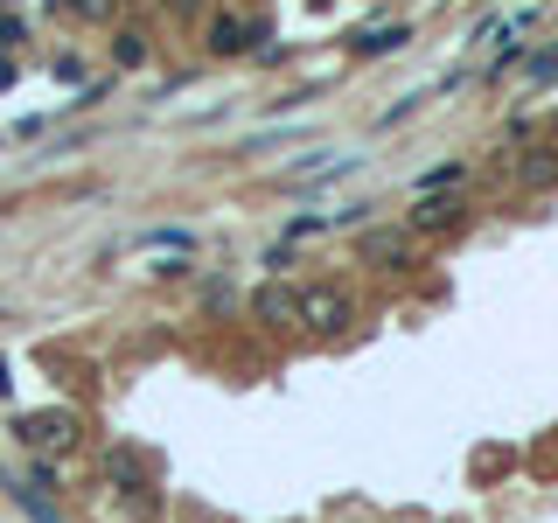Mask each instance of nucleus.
Here are the masks:
<instances>
[{
	"mask_svg": "<svg viewBox=\"0 0 558 523\" xmlns=\"http://www.w3.org/2000/svg\"><path fill=\"white\" fill-rule=\"evenodd\" d=\"M57 8L70 14V22H112V8H119V0H57Z\"/></svg>",
	"mask_w": 558,
	"mask_h": 523,
	"instance_id": "1a4fd4ad",
	"label": "nucleus"
},
{
	"mask_svg": "<svg viewBox=\"0 0 558 523\" xmlns=\"http://www.w3.org/2000/svg\"><path fill=\"white\" fill-rule=\"evenodd\" d=\"M112 63L119 70H140V63H147V35H140V28H119L112 35Z\"/></svg>",
	"mask_w": 558,
	"mask_h": 523,
	"instance_id": "6e6552de",
	"label": "nucleus"
},
{
	"mask_svg": "<svg viewBox=\"0 0 558 523\" xmlns=\"http://www.w3.org/2000/svg\"><path fill=\"white\" fill-rule=\"evenodd\" d=\"M14 42H28V28L14 22V14H0V49H14Z\"/></svg>",
	"mask_w": 558,
	"mask_h": 523,
	"instance_id": "4468645a",
	"label": "nucleus"
},
{
	"mask_svg": "<svg viewBox=\"0 0 558 523\" xmlns=\"http://www.w3.org/2000/svg\"><path fill=\"white\" fill-rule=\"evenodd\" d=\"M349 321H356V301H349V287H336V279H322V287H307V293H301V328L342 336Z\"/></svg>",
	"mask_w": 558,
	"mask_h": 523,
	"instance_id": "f257e3e1",
	"label": "nucleus"
},
{
	"mask_svg": "<svg viewBox=\"0 0 558 523\" xmlns=\"http://www.w3.org/2000/svg\"><path fill=\"white\" fill-rule=\"evenodd\" d=\"M517 174H523V182H537V188H551L558 182V161H551V154H523Z\"/></svg>",
	"mask_w": 558,
	"mask_h": 523,
	"instance_id": "9d476101",
	"label": "nucleus"
},
{
	"mask_svg": "<svg viewBox=\"0 0 558 523\" xmlns=\"http://www.w3.org/2000/svg\"><path fill=\"white\" fill-rule=\"evenodd\" d=\"M468 209H475V203H468V196H453V188H440V196H418V203H412V217H405V231H412V238L461 231V223H468Z\"/></svg>",
	"mask_w": 558,
	"mask_h": 523,
	"instance_id": "20e7f679",
	"label": "nucleus"
},
{
	"mask_svg": "<svg viewBox=\"0 0 558 523\" xmlns=\"http://www.w3.org/2000/svg\"><path fill=\"white\" fill-rule=\"evenodd\" d=\"M14 440H22L28 453H63L70 440H77V412H22L14 418Z\"/></svg>",
	"mask_w": 558,
	"mask_h": 523,
	"instance_id": "7ed1b4c3",
	"label": "nucleus"
},
{
	"mask_svg": "<svg viewBox=\"0 0 558 523\" xmlns=\"http://www.w3.org/2000/svg\"><path fill=\"white\" fill-rule=\"evenodd\" d=\"M105 475H112L119 488H133L140 482V461H133V453H112V461H105Z\"/></svg>",
	"mask_w": 558,
	"mask_h": 523,
	"instance_id": "ddd939ff",
	"label": "nucleus"
},
{
	"mask_svg": "<svg viewBox=\"0 0 558 523\" xmlns=\"http://www.w3.org/2000/svg\"><path fill=\"white\" fill-rule=\"evenodd\" d=\"M551 57H558V49H551Z\"/></svg>",
	"mask_w": 558,
	"mask_h": 523,
	"instance_id": "a211bd4d",
	"label": "nucleus"
},
{
	"mask_svg": "<svg viewBox=\"0 0 558 523\" xmlns=\"http://www.w3.org/2000/svg\"><path fill=\"white\" fill-rule=\"evenodd\" d=\"M0 84H14V63H0Z\"/></svg>",
	"mask_w": 558,
	"mask_h": 523,
	"instance_id": "2eb2a0df",
	"label": "nucleus"
},
{
	"mask_svg": "<svg viewBox=\"0 0 558 523\" xmlns=\"http://www.w3.org/2000/svg\"><path fill=\"white\" fill-rule=\"evenodd\" d=\"M0 8H8V0H0Z\"/></svg>",
	"mask_w": 558,
	"mask_h": 523,
	"instance_id": "f3484780",
	"label": "nucleus"
},
{
	"mask_svg": "<svg viewBox=\"0 0 558 523\" xmlns=\"http://www.w3.org/2000/svg\"><path fill=\"white\" fill-rule=\"evenodd\" d=\"M551 133H558V112H551Z\"/></svg>",
	"mask_w": 558,
	"mask_h": 523,
	"instance_id": "dca6fc26",
	"label": "nucleus"
},
{
	"mask_svg": "<svg viewBox=\"0 0 558 523\" xmlns=\"http://www.w3.org/2000/svg\"><path fill=\"white\" fill-rule=\"evenodd\" d=\"M356 258L377 272H412L418 252H412V231H391V223H371V231L356 238Z\"/></svg>",
	"mask_w": 558,
	"mask_h": 523,
	"instance_id": "f03ea898",
	"label": "nucleus"
},
{
	"mask_svg": "<svg viewBox=\"0 0 558 523\" xmlns=\"http://www.w3.org/2000/svg\"><path fill=\"white\" fill-rule=\"evenodd\" d=\"M252 321H266V328H301V293L279 287V279L252 287Z\"/></svg>",
	"mask_w": 558,
	"mask_h": 523,
	"instance_id": "39448f33",
	"label": "nucleus"
},
{
	"mask_svg": "<svg viewBox=\"0 0 558 523\" xmlns=\"http://www.w3.org/2000/svg\"><path fill=\"white\" fill-rule=\"evenodd\" d=\"M14 502H22V516H28V523H63L43 496H35V488H14Z\"/></svg>",
	"mask_w": 558,
	"mask_h": 523,
	"instance_id": "f8f14e48",
	"label": "nucleus"
},
{
	"mask_svg": "<svg viewBox=\"0 0 558 523\" xmlns=\"http://www.w3.org/2000/svg\"><path fill=\"white\" fill-rule=\"evenodd\" d=\"M440 92H447V84H440ZM440 92H405V98L391 105V112H377V126H398V119H412L418 105H433V98H440Z\"/></svg>",
	"mask_w": 558,
	"mask_h": 523,
	"instance_id": "9b49d317",
	"label": "nucleus"
},
{
	"mask_svg": "<svg viewBox=\"0 0 558 523\" xmlns=\"http://www.w3.org/2000/svg\"><path fill=\"white\" fill-rule=\"evenodd\" d=\"M252 42H258V28L238 22V14H217V22H209V49H217V57H244Z\"/></svg>",
	"mask_w": 558,
	"mask_h": 523,
	"instance_id": "423d86ee",
	"label": "nucleus"
},
{
	"mask_svg": "<svg viewBox=\"0 0 558 523\" xmlns=\"http://www.w3.org/2000/svg\"><path fill=\"white\" fill-rule=\"evenodd\" d=\"M405 42H412V28H363L349 49H356V57H398Z\"/></svg>",
	"mask_w": 558,
	"mask_h": 523,
	"instance_id": "0eeeda50",
	"label": "nucleus"
}]
</instances>
